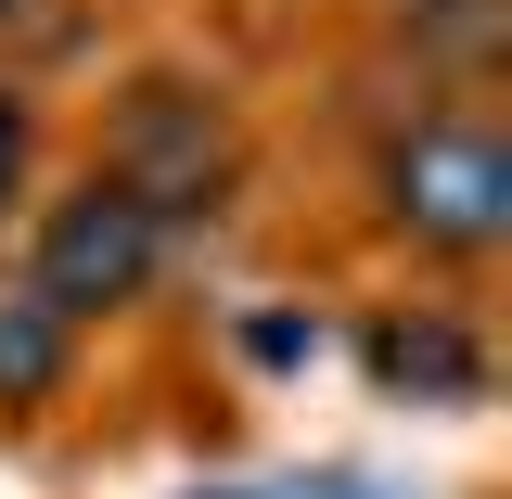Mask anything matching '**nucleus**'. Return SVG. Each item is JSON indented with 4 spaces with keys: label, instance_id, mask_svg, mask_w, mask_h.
<instances>
[{
    "label": "nucleus",
    "instance_id": "nucleus-4",
    "mask_svg": "<svg viewBox=\"0 0 512 499\" xmlns=\"http://www.w3.org/2000/svg\"><path fill=\"white\" fill-rule=\"evenodd\" d=\"M64 372H77V320L39 282H0V410H39Z\"/></svg>",
    "mask_w": 512,
    "mask_h": 499
},
{
    "label": "nucleus",
    "instance_id": "nucleus-1",
    "mask_svg": "<svg viewBox=\"0 0 512 499\" xmlns=\"http://www.w3.org/2000/svg\"><path fill=\"white\" fill-rule=\"evenodd\" d=\"M384 231L448 269H487L512 244V141L487 116H423L384 154Z\"/></svg>",
    "mask_w": 512,
    "mask_h": 499
},
{
    "label": "nucleus",
    "instance_id": "nucleus-8",
    "mask_svg": "<svg viewBox=\"0 0 512 499\" xmlns=\"http://www.w3.org/2000/svg\"><path fill=\"white\" fill-rule=\"evenodd\" d=\"M13 13H26V0H0V26H13Z\"/></svg>",
    "mask_w": 512,
    "mask_h": 499
},
{
    "label": "nucleus",
    "instance_id": "nucleus-2",
    "mask_svg": "<svg viewBox=\"0 0 512 499\" xmlns=\"http://www.w3.org/2000/svg\"><path fill=\"white\" fill-rule=\"evenodd\" d=\"M231 167H244V141H231V116H218V90H192V77H141V90L116 103V154H103V180H116L128 205H154L167 231L205 218V205L231 192Z\"/></svg>",
    "mask_w": 512,
    "mask_h": 499
},
{
    "label": "nucleus",
    "instance_id": "nucleus-6",
    "mask_svg": "<svg viewBox=\"0 0 512 499\" xmlns=\"http://www.w3.org/2000/svg\"><path fill=\"white\" fill-rule=\"evenodd\" d=\"M26 167H39V116H26V90H0V218L26 205Z\"/></svg>",
    "mask_w": 512,
    "mask_h": 499
},
{
    "label": "nucleus",
    "instance_id": "nucleus-7",
    "mask_svg": "<svg viewBox=\"0 0 512 499\" xmlns=\"http://www.w3.org/2000/svg\"><path fill=\"white\" fill-rule=\"evenodd\" d=\"M192 499H384L372 474H282V487H192Z\"/></svg>",
    "mask_w": 512,
    "mask_h": 499
},
{
    "label": "nucleus",
    "instance_id": "nucleus-5",
    "mask_svg": "<svg viewBox=\"0 0 512 499\" xmlns=\"http://www.w3.org/2000/svg\"><path fill=\"white\" fill-rule=\"evenodd\" d=\"M372 372L410 384V397H474V384H487V346H474L461 320H384V333H372Z\"/></svg>",
    "mask_w": 512,
    "mask_h": 499
},
{
    "label": "nucleus",
    "instance_id": "nucleus-3",
    "mask_svg": "<svg viewBox=\"0 0 512 499\" xmlns=\"http://www.w3.org/2000/svg\"><path fill=\"white\" fill-rule=\"evenodd\" d=\"M167 269V218L128 205L116 180H77L64 205H39V244H26V282L52 295L64 320H103V308H141Z\"/></svg>",
    "mask_w": 512,
    "mask_h": 499
}]
</instances>
